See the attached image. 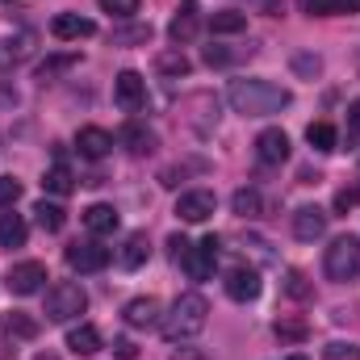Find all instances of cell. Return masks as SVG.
I'll return each mask as SVG.
<instances>
[{"label": "cell", "instance_id": "cell-1", "mask_svg": "<svg viewBox=\"0 0 360 360\" xmlns=\"http://www.w3.org/2000/svg\"><path fill=\"white\" fill-rule=\"evenodd\" d=\"M226 101H231V109L243 113V117H272V113H281V109L293 105V92L281 89V84H272V80L248 76V80H231Z\"/></svg>", "mask_w": 360, "mask_h": 360}, {"label": "cell", "instance_id": "cell-2", "mask_svg": "<svg viewBox=\"0 0 360 360\" xmlns=\"http://www.w3.org/2000/svg\"><path fill=\"white\" fill-rule=\"evenodd\" d=\"M205 323H210V302L201 293H180L168 310V319H160L168 344H188L193 335L205 331Z\"/></svg>", "mask_w": 360, "mask_h": 360}, {"label": "cell", "instance_id": "cell-3", "mask_svg": "<svg viewBox=\"0 0 360 360\" xmlns=\"http://www.w3.org/2000/svg\"><path fill=\"white\" fill-rule=\"evenodd\" d=\"M89 310V293L76 285V281H55L51 289H46V319L51 323H72V319H80Z\"/></svg>", "mask_w": 360, "mask_h": 360}, {"label": "cell", "instance_id": "cell-4", "mask_svg": "<svg viewBox=\"0 0 360 360\" xmlns=\"http://www.w3.org/2000/svg\"><path fill=\"white\" fill-rule=\"evenodd\" d=\"M323 272H327V281H356L360 276V239L356 235H340V239H331V248H327V256H323Z\"/></svg>", "mask_w": 360, "mask_h": 360}, {"label": "cell", "instance_id": "cell-5", "mask_svg": "<svg viewBox=\"0 0 360 360\" xmlns=\"http://www.w3.org/2000/svg\"><path fill=\"white\" fill-rule=\"evenodd\" d=\"M180 264L188 272V281H210V276H214V264H218V239L210 235V239H201L197 248L188 243V252L180 256Z\"/></svg>", "mask_w": 360, "mask_h": 360}, {"label": "cell", "instance_id": "cell-6", "mask_svg": "<svg viewBox=\"0 0 360 360\" xmlns=\"http://www.w3.org/2000/svg\"><path fill=\"white\" fill-rule=\"evenodd\" d=\"M8 293H17V297H30V293H38L42 285H46V264H38V260H21V264H13L8 269Z\"/></svg>", "mask_w": 360, "mask_h": 360}, {"label": "cell", "instance_id": "cell-7", "mask_svg": "<svg viewBox=\"0 0 360 360\" xmlns=\"http://www.w3.org/2000/svg\"><path fill=\"white\" fill-rule=\"evenodd\" d=\"M214 210H218V197L210 188H188V193H180V201H176L180 222H205V218H214Z\"/></svg>", "mask_w": 360, "mask_h": 360}, {"label": "cell", "instance_id": "cell-8", "mask_svg": "<svg viewBox=\"0 0 360 360\" xmlns=\"http://www.w3.org/2000/svg\"><path fill=\"white\" fill-rule=\"evenodd\" d=\"M222 285H226V297H231V302H256V297H260V289H264V285H260V272L248 269V264L231 269Z\"/></svg>", "mask_w": 360, "mask_h": 360}, {"label": "cell", "instance_id": "cell-9", "mask_svg": "<svg viewBox=\"0 0 360 360\" xmlns=\"http://www.w3.org/2000/svg\"><path fill=\"white\" fill-rule=\"evenodd\" d=\"M63 256H68V264H72L76 272H101L105 264H109V248H101L96 239H89V243H72Z\"/></svg>", "mask_w": 360, "mask_h": 360}, {"label": "cell", "instance_id": "cell-10", "mask_svg": "<svg viewBox=\"0 0 360 360\" xmlns=\"http://www.w3.org/2000/svg\"><path fill=\"white\" fill-rule=\"evenodd\" d=\"M197 30H201V8H197V0H180L176 17H172V25H168V38L184 46V42H193L197 38Z\"/></svg>", "mask_w": 360, "mask_h": 360}, {"label": "cell", "instance_id": "cell-11", "mask_svg": "<svg viewBox=\"0 0 360 360\" xmlns=\"http://www.w3.org/2000/svg\"><path fill=\"white\" fill-rule=\"evenodd\" d=\"M113 96H117V105H122L126 113H139L143 101H147V84H143V76H139V72H122V76L113 80Z\"/></svg>", "mask_w": 360, "mask_h": 360}, {"label": "cell", "instance_id": "cell-12", "mask_svg": "<svg viewBox=\"0 0 360 360\" xmlns=\"http://www.w3.org/2000/svg\"><path fill=\"white\" fill-rule=\"evenodd\" d=\"M293 235H297L302 243L323 239V235H327V214H323L319 205H302V210H293Z\"/></svg>", "mask_w": 360, "mask_h": 360}, {"label": "cell", "instance_id": "cell-13", "mask_svg": "<svg viewBox=\"0 0 360 360\" xmlns=\"http://www.w3.org/2000/svg\"><path fill=\"white\" fill-rule=\"evenodd\" d=\"M34 30H21L17 38H0V72H13L17 63H25L34 55Z\"/></svg>", "mask_w": 360, "mask_h": 360}, {"label": "cell", "instance_id": "cell-14", "mask_svg": "<svg viewBox=\"0 0 360 360\" xmlns=\"http://www.w3.org/2000/svg\"><path fill=\"white\" fill-rule=\"evenodd\" d=\"M51 34H55L59 42H80V38H92V34H96V21L80 17V13H59V17L51 21Z\"/></svg>", "mask_w": 360, "mask_h": 360}, {"label": "cell", "instance_id": "cell-15", "mask_svg": "<svg viewBox=\"0 0 360 360\" xmlns=\"http://www.w3.org/2000/svg\"><path fill=\"white\" fill-rule=\"evenodd\" d=\"M76 151H80V160H105L113 151V134L101 130V126H84L76 134Z\"/></svg>", "mask_w": 360, "mask_h": 360}, {"label": "cell", "instance_id": "cell-16", "mask_svg": "<svg viewBox=\"0 0 360 360\" xmlns=\"http://www.w3.org/2000/svg\"><path fill=\"white\" fill-rule=\"evenodd\" d=\"M256 160L260 164H285L289 160V134L285 130H264L256 139Z\"/></svg>", "mask_w": 360, "mask_h": 360}, {"label": "cell", "instance_id": "cell-17", "mask_svg": "<svg viewBox=\"0 0 360 360\" xmlns=\"http://www.w3.org/2000/svg\"><path fill=\"white\" fill-rule=\"evenodd\" d=\"M122 314H126V323L139 327V331H143V327H160V302H155V297H134V302H126Z\"/></svg>", "mask_w": 360, "mask_h": 360}, {"label": "cell", "instance_id": "cell-18", "mask_svg": "<svg viewBox=\"0 0 360 360\" xmlns=\"http://www.w3.org/2000/svg\"><path fill=\"white\" fill-rule=\"evenodd\" d=\"M297 8L306 17H352L360 0H297Z\"/></svg>", "mask_w": 360, "mask_h": 360}, {"label": "cell", "instance_id": "cell-19", "mask_svg": "<svg viewBox=\"0 0 360 360\" xmlns=\"http://www.w3.org/2000/svg\"><path fill=\"white\" fill-rule=\"evenodd\" d=\"M117 222H122V214H117L113 205H105V201H96V205L84 210V226H89L92 235H113Z\"/></svg>", "mask_w": 360, "mask_h": 360}, {"label": "cell", "instance_id": "cell-20", "mask_svg": "<svg viewBox=\"0 0 360 360\" xmlns=\"http://www.w3.org/2000/svg\"><path fill=\"white\" fill-rule=\"evenodd\" d=\"M147 256H151V243H147V235L143 231H134V235H126V243H122V252H117V260H122V269H143L147 264Z\"/></svg>", "mask_w": 360, "mask_h": 360}, {"label": "cell", "instance_id": "cell-21", "mask_svg": "<svg viewBox=\"0 0 360 360\" xmlns=\"http://www.w3.org/2000/svg\"><path fill=\"white\" fill-rule=\"evenodd\" d=\"M72 68H80V55H76V51H68V55H46V59L34 68V76H38V80H59V76L72 72Z\"/></svg>", "mask_w": 360, "mask_h": 360}, {"label": "cell", "instance_id": "cell-22", "mask_svg": "<svg viewBox=\"0 0 360 360\" xmlns=\"http://www.w3.org/2000/svg\"><path fill=\"white\" fill-rule=\"evenodd\" d=\"M122 147H126L130 155H151V151H155V134H151L147 126L130 122V126L122 130Z\"/></svg>", "mask_w": 360, "mask_h": 360}, {"label": "cell", "instance_id": "cell-23", "mask_svg": "<svg viewBox=\"0 0 360 360\" xmlns=\"http://www.w3.org/2000/svg\"><path fill=\"white\" fill-rule=\"evenodd\" d=\"M42 188H46V193H55V197H68V193L76 188V176H72V168H68L63 160H55V164L46 168V176H42Z\"/></svg>", "mask_w": 360, "mask_h": 360}, {"label": "cell", "instance_id": "cell-24", "mask_svg": "<svg viewBox=\"0 0 360 360\" xmlns=\"http://www.w3.org/2000/svg\"><path fill=\"white\" fill-rule=\"evenodd\" d=\"M68 348H72L76 356H92V352L101 348V331H96L92 323H80V327H72V331H68Z\"/></svg>", "mask_w": 360, "mask_h": 360}, {"label": "cell", "instance_id": "cell-25", "mask_svg": "<svg viewBox=\"0 0 360 360\" xmlns=\"http://www.w3.org/2000/svg\"><path fill=\"white\" fill-rule=\"evenodd\" d=\"M25 218L21 214H0V248H25Z\"/></svg>", "mask_w": 360, "mask_h": 360}, {"label": "cell", "instance_id": "cell-26", "mask_svg": "<svg viewBox=\"0 0 360 360\" xmlns=\"http://www.w3.org/2000/svg\"><path fill=\"white\" fill-rule=\"evenodd\" d=\"M4 331H8V335H17V340H38L42 323H38V319H30L25 310H8V314H4Z\"/></svg>", "mask_w": 360, "mask_h": 360}, {"label": "cell", "instance_id": "cell-27", "mask_svg": "<svg viewBox=\"0 0 360 360\" xmlns=\"http://www.w3.org/2000/svg\"><path fill=\"white\" fill-rule=\"evenodd\" d=\"M306 143H310L314 151H335L340 134H335V126H331V122H310V126H306Z\"/></svg>", "mask_w": 360, "mask_h": 360}, {"label": "cell", "instance_id": "cell-28", "mask_svg": "<svg viewBox=\"0 0 360 360\" xmlns=\"http://www.w3.org/2000/svg\"><path fill=\"white\" fill-rule=\"evenodd\" d=\"M34 218H38V226H42L46 235H55V231H63V222H68V214H63V205H55V201H38V205H34Z\"/></svg>", "mask_w": 360, "mask_h": 360}, {"label": "cell", "instance_id": "cell-29", "mask_svg": "<svg viewBox=\"0 0 360 360\" xmlns=\"http://www.w3.org/2000/svg\"><path fill=\"white\" fill-rule=\"evenodd\" d=\"M188 68H193V63H188V59H184V51H160V55H155V72H160V76H188Z\"/></svg>", "mask_w": 360, "mask_h": 360}, {"label": "cell", "instance_id": "cell-30", "mask_svg": "<svg viewBox=\"0 0 360 360\" xmlns=\"http://www.w3.org/2000/svg\"><path fill=\"white\" fill-rule=\"evenodd\" d=\"M272 331H276L281 344H302V340L310 335V323H306V319H276Z\"/></svg>", "mask_w": 360, "mask_h": 360}, {"label": "cell", "instance_id": "cell-31", "mask_svg": "<svg viewBox=\"0 0 360 360\" xmlns=\"http://www.w3.org/2000/svg\"><path fill=\"white\" fill-rule=\"evenodd\" d=\"M210 30H214V34H239V30H248V17L235 13V8H222V13L210 17Z\"/></svg>", "mask_w": 360, "mask_h": 360}, {"label": "cell", "instance_id": "cell-32", "mask_svg": "<svg viewBox=\"0 0 360 360\" xmlns=\"http://www.w3.org/2000/svg\"><path fill=\"white\" fill-rule=\"evenodd\" d=\"M231 205H235V214H239V218H256V214L264 210V197H260L256 188H239V193L231 197Z\"/></svg>", "mask_w": 360, "mask_h": 360}, {"label": "cell", "instance_id": "cell-33", "mask_svg": "<svg viewBox=\"0 0 360 360\" xmlns=\"http://www.w3.org/2000/svg\"><path fill=\"white\" fill-rule=\"evenodd\" d=\"M109 38H113V46H130V42H147V38H151V25H126V30H113Z\"/></svg>", "mask_w": 360, "mask_h": 360}, {"label": "cell", "instance_id": "cell-34", "mask_svg": "<svg viewBox=\"0 0 360 360\" xmlns=\"http://www.w3.org/2000/svg\"><path fill=\"white\" fill-rule=\"evenodd\" d=\"M243 55H252V46H248V51H226V46H205V63H210V68H226V63H235V59H243Z\"/></svg>", "mask_w": 360, "mask_h": 360}, {"label": "cell", "instance_id": "cell-35", "mask_svg": "<svg viewBox=\"0 0 360 360\" xmlns=\"http://www.w3.org/2000/svg\"><path fill=\"white\" fill-rule=\"evenodd\" d=\"M285 293H289L293 302H306V297H310V281H306L297 269H289L285 272Z\"/></svg>", "mask_w": 360, "mask_h": 360}, {"label": "cell", "instance_id": "cell-36", "mask_svg": "<svg viewBox=\"0 0 360 360\" xmlns=\"http://www.w3.org/2000/svg\"><path fill=\"white\" fill-rule=\"evenodd\" d=\"M323 360H360V348L352 340H335V344L323 348Z\"/></svg>", "mask_w": 360, "mask_h": 360}, {"label": "cell", "instance_id": "cell-37", "mask_svg": "<svg viewBox=\"0 0 360 360\" xmlns=\"http://www.w3.org/2000/svg\"><path fill=\"white\" fill-rule=\"evenodd\" d=\"M293 72L306 76V80H314V76L323 72V59H319V55H293Z\"/></svg>", "mask_w": 360, "mask_h": 360}, {"label": "cell", "instance_id": "cell-38", "mask_svg": "<svg viewBox=\"0 0 360 360\" xmlns=\"http://www.w3.org/2000/svg\"><path fill=\"white\" fill-rule=\"evenodd\" d=\"M139 4H143V0H101V8H105L109 17H122V21H126V17H134V13H139Z\"/></svg>", "mask_w": 360, "mask_h": 360}, {"label": "cell", "instance_id": "cell-39", "mask_svg": "<svg viewBox=\"0 0 360 360\" xmlns=\"http://www.w3.org/2000/svg\"><path fill=\"white\" fill-rule=\"evenodd\" d=\"M21 197V180L0 176V210H13V201Z\"/></svg>", "mask_w": 360, "mask_h": 360}, {"label": "cell", "instance_id": "cell-40", "mask_svg": "<svg viewBox=\"0 0 360 360\" xmlns=\"http://www.w3.org/2000/svg\"><path fill=\"white\" fill-rule=\"evenodd\" d=\"M360 205V188H340V193H335V210H340V214H348V210H356Z\"/></svg>", "mask_w": 360, "mask_h": 360}, {"label": "cell", "instance_id": "cell-41", "mask_svg": "<svg viewBox=\"0 0 360 360\" xmlns=\"http://www.w3.org/2000/svg\"><path fill=\"white\" fill-rule=\"evenodd\" d=\"M344 130H348V143H356L360 139V101L348 105V126H344Z\"/></svg>", "mask_w": 360, "mask_h": 360}, {"label": "cell", "instance_id": "cell-42", "mask_svg": "<svg viewBox=\"0 0 360 360\" xmlns=\"http://www.w3.org/2000/svg\"><path fill=\"white\" fill-rule=\"evenodd\" d=\"M172 360H214L210 352H201V348H188V344H180L176 352H172Z\"/></svg>", "mask_w": 360, "mask_h": 360}, {"label": "cell", "instance_id": "cell-43", "mask_svg": "<svg viewBox=\"0 0 360 360\" xmlns=\"http://www.w3.org/2000/svg\"><path fill=\"white\" fill-rule=\"evenodd\" d=\"M113 352H117L122 360H134V356H139V348H134L130 340H113Z\"/></svg>", "mask_w": 360, "mask_h": 360}, {"label": "cell", "instance_id": "cell-44", "mask_svg": "<svg viewBox=\"0 0 360 360\" xmlns=\"http://www.w3.org/2000/svg\"><path fill=\"white\" fill-rule=\"evenodd\" d=\"M168 248H172V260L180 264V256L188 252V239H184V235H172V239H168Z\"/></svg>", "mask_w": 360, "mask_h": 360}, {"label": "cell", "instance_id": "cell-45", "mask_svg": "<svg viewBox=\"0 0 360 360\" xmlns=\"http://www.w3.org/2000/svg\"><path fill=\"white\" fill-rule=\"evenodd\" d=\"M34 360H59V356H55V352H38Z\"/></svg>", "mask_w": 360, "mask_h": 360}, {"label": "cell", "instance_id": "cell-46", "mask_svg": "<svg viewBox=\"0 0 360 360\" xmlns=\"http://www.w3.org/2000/svg\"><path fill=\"white\" fill-rule=\"evenodd\" d=\"M352 68H356V80H360V51H356V59H352Z\"/></svg>", "mask_w": 360, "mask_h": 360}, {"label": "cell", "instance_id": "cell-47", "mask_svg": "<svg viewBox=\"0 0 360 360\" xmlns=\"http://www.w3.org/2000/svg\"><path fill=\"white\" fill-rule=\"evenodd\" d=\"M285 360H306V356H302V352H293V356H285Z\"/></svg>", "mask_w": 360, "mask_h": 360}]
</instances>
